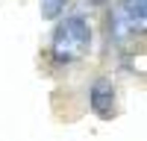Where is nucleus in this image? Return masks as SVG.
<instances>
[{
	"label": "nucleus",
	"instance_id": "obj_4",
	"mask_svg": "<svg viewBox=\"0 0 147 141\" xmlns=\"http://www.w3.org/2000/svg\"><path fill=\"white\" fill-rule=\"evenodd\" d=\"M65 3H68V0H41V15H44L47 21L59 18V12L65 9Z\"/></svg>",
	"mask_w": 147,
	"mask_h": 141
},
{
	"label": "nucleus",
	"instance_id": "obj_2",
	"mask_svg": "<svg viewBox=\"0 0 147 141\" xmlns=\"http://www.w3.org/2000/svg\"><path fill=\"white\" fill-rule=\"evenodd\" d=\"M147 23V0H121L118 12L112 18L115 35H132V32H144Z\"/></svg>",
	"mask_w": 147,
	"mask_h": 141
},
{
	"label": "nucleus",
	"instance_id": "obj_5",
	"mask_svg": "<svg viewBox=\"0 0 147 141\" xmlns=\"http://www.w3.org/2000/svg\"><path fill=\"white\" fill-rule=\"evenodd\" d=\"M88 3H91V6H100V3H103V0H88Z\"/></svg>",
	"mask_w": 147,
	"mask_h": 141
},
{
	"label": "nucleus",
	"instance_id": "obj_3",
	"mask_svg": "<svg viewBox=\"0 0 147 141\" xmlns=\"http://www.w3.org/2000/svg\"><path fill=\"white\" fill-rule=\"evenodd\" d=\"M88 103L97 117H109L115 109V85L109 79H94V85L88 91Z\"/></svg>",
	"mask_w": 147,
	"mask_h": 141
},
{
	"label": "nucleus",
	"instance_id": "obj_1",
	"mask_svg": "<svg viewBox=\"0 0 147 141\" xmlns=\"http://www.w3.org/2000/svg\"><path fill=\"white\" fill-rule=\"evenodd\" d=\"M91 47V27L85 23V18L80 15H71L65 18L59 27L53 30V38H50V53L59 65L65 62H77L88 53Z\"/></svg>",
	"mask_w": 147,
	"mask_h": 141
}]
</instances>
